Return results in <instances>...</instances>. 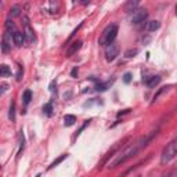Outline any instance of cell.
<instances>
[{
  "mask_svg": "<svg viewBox=\"0 0 177 177\" xmlns=\"http://www.w3.org/2000/svg\"><path fill=\"white\" fill-rule=\"evenodd\" d=\"M8 119H10L11 122L15 120V102H11L10 104V111H8Z\"/></svg>",
  "mask_w": 177,
  "mask_h": 177,
  "instance_id": "5bb4252c",
  "label": "cell"
},
{
  "mask_svg": "<svg viewBox=\"0 0 177 177\" xmlns=\"http://www.w3.org/2000/svg\"><path fill=\"white\" fill-rule=\"evenodd\" d=\"M129 112H130V109H124V111H122V112H119V113H118V116H120L122 113H129Z\"/></svg>",
  "mask_w": 177,
  "mask_h": 177,
  "instance_id": "d4e9b609",
  "label": "cell"
},
{
  "mask_svg": "<svg viewBox=\"0 0 177 177\" xmlns=\"http://www.w3.org/2000/svg\"><path fill=\"white\" fill-rule=\"evenodd\" d=\"M136 54H138V50L137 49H132V50H127V51L124 53V57H126V58H132V57H134Z\"/></svg>",
  "mask_w": 177,
  "mask_h": 177,
  "instance_id": "d6986e66",
  "label": "cell"
},
{
  "mask_svg": "<svg viewBox=\"0 0 177 177\" xmlns=\"http://www.w3.org/2000/svg\"><path fill=\"white\" fill-rule=\"evenodd\" d=\"M82 44H83V41L82 40H76V41H73V43L71 44V46H69V49L66 50V57H71V55H73L77 51V50L80 49V47H82Z\"/></svg>",
  "mask_w": 177,
  "mask_h": 177,
  "instance_id": "9c48e42d",
  "label": "cell"
},
{
  "mask_svg": "<svg viewBox=\"0 0 177 177\" xmlns=\"http://www.w3.org/2000/svg\"><path fill=\"white\" fill-rule=\"evenodd\" d=\"M22 19H24V26H25V30H24L25 40L28 43H33V40H35V32H33V29L29 25V19H28V17H24Z\"/></svg>",
  "mask_w": 177,
  "mask_h": 177,
  "instance_id": "8992f818",
  "label": "cell"
},
{
  "mask_svg": "<svg viewBox=\"0 0 177 177\" xmlns=\"http://www.w3.org/2000/svg\"><path fill=\"white\" fill-rule=\"evenodd\" d=\"M43 113L46 116H53V104L51 102H49V104H46L43 107Z\"/></svg>",
  "mask_w": 177,
  "mask_h": 177,
  "instance_id": "9a60e30c",
  "label": "cell"
},
{
  "mask_svg": "<svg viewBox=\"0 0 177 177\" xmlns=\"http://www.w3.org/2000/svg\"><path fill=\"white\" fill-rule=\"evenodd\" d=\"M11 69L7 65H0V76H10Z\"/></svg>",
  "mask_w": 177,
  "mask_h": 177,
  "instance_id": "2e32d148",
  "label": "cell"
},
{
  "mask_svg": "<svg viewBox=\"0 0 177 177\" xmlns=\"http://www.w3.org/2000/svg\"><path fill=\"white\" fill-rule=\"evenodd\" d=\"M8 90V85L7 83H4V85H2V87H0V96H2L3 93H6V91Z\"/></svg>",
  "mask_w": 177,
  "mask_h": 177,
  "instance_id": "cb8c5ba5",
  "label": "cell"
},
{
  "mask_svg": "<svg viewBox=\"0 0 177 177\" xmlns=\"http://www.w3.org/2000/svg\"><path fill=\"white\" fill-rule=\"evenodd\" d=\"M145 28H147V30H149V32H154V30L159 29L160 24H159V21H149V22H147Z\"/></svg>",
  "mask_w": 177,
  "mask_h": 177,
  "instance_id": "8fae6325",
  "label": "cell"
},
{
  "mask_svg": "<svg viewBox=\"0 0 177 177\" xmlns=\"http://www.w3.org/2000/svg\"><path fill=\"white\" fill-rule=\"evenodd\" d=\"M118 55H119V46L118 44L112 43V44H109V46H107V49H105V60H107L108 62H112Z\"/></svg>",
  "mask_w": 177,
  "mask_h": 177,
  "instance_id": "5b68a950",
  "label": "cell"
},
{
  "mask_svg": "<svg viewBox=\"0 0 177 177\" xmlns=\"http://www.w3.org/2000/svg\"><path fill=\"white\" fill-rule=\"evenodd\" d=\"M10 49H11V33L6 30L4 36H3V40H2V50L4 53H7Z\"/></svg>",
  "mask_w": 177,
  "mask_h": 177,
  "instance_id": "52a82bcc",
  "label": "cell"
},
{
  "mask_svg": "<svg viewBox=\"0 0 177 177\" xmlns=\"http://www.w3.org/2000/svg\"><path fill=\"white\" fill-rule=\"evenodd\" d=\"M19 14H21V8H19L18 6L11 7V10H10V17H11V18H13V17H18Z\"/></svg>",
  "mask_w": 177,
  "mask_h": 177,
  "instance_id": "e0dca14e",
  "label": "cell"
},
{
  "mask_svg": "<svg viewBox=\"0 0 177 177\" xmlns=\"http://www.w3.org/2000/svg\"><path fill=\"white\" fill-rule=\"evenodd\" d=\"M76 73H77V69H76V68H75V69H73V71H72V76H76Z\"/></svg>",
  "mask_w": 177,
  "mask_h": 177,
  "instance_id": "484cf974",
  "label": "cell"
},
{
  "mask_svg": "<svg viewBox=\"0 0 177 177\" xmlns=\"http://www.w3.org/2000/svg\"><path fill=\"white\" fill-rule=\"evenodd\" d=\"M137 4H138L137 2H129V3H127V10L130 11V8H133V10H136V7H137ZM133 10H132V11H133Z\"/></svg>",
  "mask_w": 177,
  "mask_h": 177,
  "instance_id": "44dd1931",
  "label": "cell"
},
{
  "mask_svg": "<svg viewBox=\"0 0 177 177\" xmlns=\"http://www.w3.org/2000/svg\"><path fill=\"white\" fill-rule=\"evenodd\" d=\"M156 134V133H152L151 136H147V137H141L140 140H137L136 143L130 144V145H127L124 149H122V151L116 152L115 155H113L112 158H111L109 160H108L107 163V167L108 169H113L116 167L118 165H120V163H124L126 160H129L130 158H133L136 154H137L140 149H143L144 147L147 145V144L149 143V141L152 140V137Z\"/></svg>",
  "mask_w": 177,
  "mask_h": 177,
  "instance_id": "6da1fadb",
  "label": "cell"
},
{
  "mask_svg": "<svg viewBox=\"0 0 177 177\" xmlns=\"http://www.w3.org/2000/svg\"><path fill=\"white\" fill-rule=\"evenodd\" d=\"M30 100H32V91H30V90H25L24 94H22V102H24L25 105H28L30 102Z\"/></svg>",
  "mask_w": 177,
  "mask_h": 177,
  "instance_id": "4fadbf2b",
  "label": "cell"
},
{
  "mask_svg": "<svg viewBox=\"0 0 177 177\" xmlns=\"http://www.w3.org/2000/svg\"><path fill=\"white\" fill-rule=\"evenodd\" d=\"M6 28H7V32H10V29H14V22L11 19H7L6 22Z\"/></svg>",
  "mask_w": 177,
  "mask_h": 177,
  "instance_id": "ffe728a7",
  "label": "cell"
},
{
  "mask_svg": "<svg viewBox=\"0 0 177 177\" xmlns=\"http://www.w3.org/2000/svg\"><path fill=\"white\" fill-rule=\"evenodd\" d=\"M176 155H177V143H176V140H173L163 148L162 156H160V162L169 163L170 160H173L174 158H176Z\"/></svg>",
  "mask_w": 177,
  "mask_h": 177,
  "instance_id": "3957f363",
  "label": "cell"
},
{
  "mask_svg": "<svg viewBox=\"0 0 177 177\" xmlns=\"http://www.w3.org/2000/svg\"><path fill=\"white\" fill-rule=\"evenodd\" d=\"M66 156H68V155H61V156H60V158H58V159H55V160H54V162H53V163H51V165H50V166H49V169H53V167H55V166H57V165H60V163H61V162H62V160H64V159H65V158H66Z\"/></svg>",
  "mask_w": 177,
  "mask_h": 177,
  "instance_id": "ac0fdd59",
  "label": "cell"
},
{
  "mask_svg": "<svg viewBox=\"0 0 177 177\" xmlns=\"http://www.w3.org/2000/svg\"><path fill=\"white\" fill-rule=\"evenodd\" d=\"M130 80H132V73H129V72H127V73L123 75V82L124 83H130Z\"/></svg>",
  "mask_w": 177,
  "mask_h": 177,
  "instance_id": "7402d4cb",
  "label": "cell"
},
{
  "mask_svg": "<svg viewBox=\"0 0 177 177\" xmlns=\"http://www.w3.org/2000/svg\"><path fill=\"white\" fill-rule=\"evenodd\" d=\"M116 36H118V25H115V24L108 25V26L104 29V32H102L98 43L101 44V46H109V44L113 43Z\"/></svg>",
  "mask_w": 177,
  "mask_h": 177,
  "instance_id": "7a4b0ae2",
  "label": "cell"
},
{
  "mask_svg": "<svg viewBox=\"0 0 177 177\" xmlns=\"http://www.w3.org/2000/svg\"><path fill=\"white\" fill-rule=\"evenodd\" d=\"M147 17H148L147 10H144V8H136V10H133V14H132V17H130V21H132L133 25H140L145 21Z\"/></svg>",
  "mask_w": 177,
  "mask_h": 177,
  "instance_id": "277c9868",
  "label": "cell"
},
{
  "mask_svg": "<svg viewBox=\"0 0 177 177\" xmlns=\"http://www.w3.org/2000/svg\"><path fill=\"white\" fill-rule=\"evenodd\" d=\"M76 122V116L75 115H65L64 116V124L65 126H73Z\"/></svg>",
  "mask_w": 177,
  "mask_h": 177,
  "instance_id": "7c38bea8",
  "label": "cell"
},
{
  "mask_svg": "<svg viewBox=\"0 0 177 177\" xmlns=\"http://www.w3.org/2000/svg\"><path fill=\"white\" fill-rule=\"evenodd\" d=\"M0 7H2V2H0Z\"/></svg>",
  "mask_w": 177,
  "mask_h": 177,
  "instance_id": "4316f807",
  "label": "cell"
},
{
  "mask_svg": "<svg viewBox=\"0 0 177 177\" xmlns=\"http://www.w3.org/2000/svg\"><path fill=\"white\" fill-rule=\"evenodd\" d=\"M13 40H14V44H15L17 47H21L22 44H25V36H24V32H14L13 35Z\"/></svg>",
  "mask_w": 177,
  "mask_h": 177,
  "instance_id": "ba28073f",
  "label": "cell"
},
{
  "mask_svg": "<svg viewBox=\"0 0 177 177\" xmlns=\"http://www.w3.org/2000/svg\"><path fill=\"white\" fill-rule=\"evenodd\" d=\"M55 87H57V82H55V80H53V82L50 83V86H49L50 91H55V90H57V88H55Z\"/></svg>",
  "mask_w": 177,
  "mask_h": 177,
  "instance_id": "603a6c76",
  "label": "cell"
},
{
  "mask_svg": "<svg viewBox=\"0 0 177 177\" xmlns=\"http://www.w3.org/2000/svg\"><path fill=\"white\" fill-rule=\"evenodd\" d=\"M144 82H145V85L148 86V87H155L156 85H159L160 76H149V77H147Z\"/></svg>",
  "mask_w": 177,
  "mask_h": 177,
  "instance_id": "30bf717a",
  "label": "cell"
}]
</instances>
